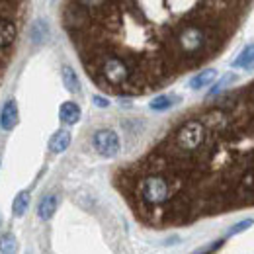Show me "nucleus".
Listing matches in <instances>:
<instances>
[{"label":"nucleus","mask_w":254,"mask_h":254,"mask_svg":"<svg viewBox=\"0 0 254 254\" xmlns=\"http://www.w3.org/2000/svg\"><path fill=\"white\" fill-rule=\"evenodd\" d=\"M203 2H68L64 28L96 84L112 94L157 90L193 68L186 30Z\"/></svg>","instance_id":"nucleus-1"},{"label":"nucleus","mask_w":254,"mask_h":254,"mask_svg":"<svg viewBox=\"0 0 254 254\" xmlns=\"http://www.w3.org/2000/svg\"><path fill=\"white\" fill-rule=\"evenodd\" d=\"M26 2L0 0V84L18 47L20 26L26 18Z\"/></svg>","instance_id":"nucleus-2"},{"label":"nucleus","mask_w":254,"mask_h":254,"mask_svg":"<svg viewBox=\"0 0 254 254\" xmlns=\"http://www.w3.org/2000/svg\"><path fill=\"white\" fill-rule=\"evenodd\" d=\"M92 147L98 155L112 159L120 153V135L114 129H98L92 137Z\"/></svg>","instance_id":"nucleus-3"},{"label":"nucleus","mask_w":254,"mask_h":254,"mask_svg":"<svg viewBox=\"0 0 254 254\" xmlns=\"http://www.w3.org/2000/svg\"><path fill=\"white\" fill-rule=\"evenodd\" d=\"M18 122H20L18 106H16L14 100H8V102L2 106V110H0V127H2L4 131H12L14 127L18 126Z\"/></svg>","instance_id":"nucleus-4"},{"label":"nucleus","mask_w":254,"mask_h":254,"mask_svg":"<svg viewBox=\"0 0 254 254\" xmlns=\"http://www.w3.org/2000/svg\"><path fill=\"white\" fill-rule=\"evenodd\" d=\"M57 203H59V199H57L55 193L43 195L41 201H39V205H37V217L41 221H49L55 215V211H57Z\"/></svg>","instance_id":"nucleus-5"},{"label":"nucleus","mask_w":254,"mask_h":254,"mask_svg":"<svg viewBox=\"0 0 254 254\" xmlns=\"http://www.w3.org/2000/svg\"><path fill=\"white\" fill-rule=\"evenodd\" d=\"M70 141H72L70 131L59 129V131H55V133L51 135V139H49V149H51L53 153H64V151L68 149Z\"/></svg>","instance_id":"nucleus-6"},{"label":"nucleus","mask_w":254,"mask_h":254,"mask_svg":"<svg viewBox=\"0 0 254 254\" xmlns=\"http://www.w3.org/2000/svg\"><path fill=\"white\" fill-rule=\"evenodd\" d=\"M59 118H61V122L66 124V126L78 124V120H80V108H78V104L64 102L63 106H61V110H59Z\"/></svg>","instance_id":"nucleus-7"},{"label":"nucleus","mask_w":254,"mask_h":254,"mask_svg":"<svg viewBox=\"0 0 254 254\" xmlns=\"http://www.w3.org/2000/svg\"><path fill=\"white\" fill-rule=\"evenodd\" d=\"M61 76H63L64 88H66L70 94H78V92H80V80H78V76H76V72H74L72 66L64 64L63 68H61Z\"/></svg>","instance_id":"nucleus-8"},{"label":"nucleus","mask_w":254,"mask_h":254,"mask_svg":"<svg viewBox=\"0 0 254 254\" xmlns=\"http://www.w3.org/2000/svg\"><path fill=\"white\" fill-rule=\"evenodd\" d=\"M215 78H217V70H215V68H205V70L197 72V74L191 78L190 86L193 90H199V88H205L207 84H211Z\"/></svg>","instance_id":"nucleus-9"},{"label":"nucleus","mask_w":254,"mask_h":254,"mask_svg":"<svg viewBox=\"0 0 254 254\" xmlns=\"http://www.w3.org/2000/svg\"><path fill=\"white\" fill-rule=\"evenodd\" d=\"M233 66H235V68H247V70L254 68V43L247 45V47L241 51V55L233 61Z\"/></svg>","instance_id":"nucleus-10"},{"label":"nucleus","mask_w":254,"mask_h":254,"mask_svg":"<svg viewBox=\"0 0 254 254\" xmlns=\"http://www.w3.org/2000/svg\"><path fill=\"white\" fill-rule=\"evenodd\" d=\"M30 199H32L30 191H28V190L20 191V193L14 197V203H12V213H14L16 217L26 215V211H28V207H30Z\"/></svg>","instance_id":"nucleus-11"},{"label":"nucleus","mask_w":254,"mask_h":254,"mask_svg":"<svg viewBox=\"0 0 254 254\" xmlns=\"http://www.w3.org/2000/svg\"><path fill=\"white\" fill-rule=\"evenodd\" d=\"M178 100H180L178 96L160 94V96H157V98H153L149 106H151V110H155V112H164V110H170Z\"/></svg>","instance_id":"nucleus-12"},{"label":"nucleus","mask_w":254,"mask_h":254,"mask_svg":"<svg viewBox=\"0 0 254 254\" xmlns=\"http://www.w3.org/2000/svg\"><path fill=\"white\" fill-rule=\"evenodd\" d=\"M18 253V239L12 233L0 235V254H16Z\"/></svg>","instance_id":"nucleus-13"},{"label":"nucleus","mask_w":254,"mask_h":254,"mask_svg":"<svg viewBox=\"0 0 254 254\" xmlns=\"http://www.w3.org/2000/svg\"><path fill=\"white\" fill-rule=\"evenodd\" d=\"M245 190L249 193H254V166H249L241 172L239 176V191Z\"/></svg>","instance_id":"nucleus-14"},{"label":"nucleus","mask_w":254,"mask_h":254,"mask_svg":"<svg viewBox=\"0 0 254 254\" xmlns=\"http://www.w3.org/2000/svg\"><path fill=\"white\" fill-rule=\"evenodd\" d=\"M47 35H49V28H47V22H43V20H39L35 26H33L32 30V39L35 43H43L45 39H47Z\"/></svg>","instance_id":"nucleus-15"},{"label":"nucleus","mask_w":254,"mask_h":254,"mask_svg":"<svg viewBox=\"0 0 254 254\" xmlns=\"http://www.w3.org/2000/svg\"><path fill=\"white\" fill-rule=\"evenodd\" d=\"M235 80H237V74H231V72H229L225 78H221V80H219V82H217V84L211 88V92H209V98H211V96H215V94H219V92H221V90L225 88V86H227V84H231V82H235Z\"/></svg>","instance_id":"nucleus-16"},{"label":"nucleus","mask_w":254,"mask_h":254,"mask_svg":"<svg viewBox=\"0 0 254 254\" xmlns=\"http://www.w3.org/2000/svg\"><path fill=\"white\" fill-rule=\"evenodd\" d=\"M253 219H245V221L237 223V225H233L231 229H229V233H227V237H235V235H239V233H243V231H247L249 227H253Z\"/></svg>","instance_id":"nucleus-17"},{"label":"nucleus","mask_w":254,"mask_h":254,"mask_svg":"<svg viewBox=\"0 0 254 254\" xmlns=\"http://www.w3.org/2000/svg\"><path fill=\"white\" fill-rule=\"evenodd\" d=\"M92 102H94L98 108H108V106H110L108 98H104V96H94V98H92Z\"/></svg>","instance_id":"nucleus-18"},{"label":"nucleus","mask_w":254,"mask_h":254,"mask_svg":"<svg viewBox=\"0 0 254 254\" xmlns=\"http://www.w3.org/2000/svg\"><path fill=\"white\" fill-rule=\"evenodd\" d=\"M0 223H2V219H0Z\"/></svg>","instance_id":"nucleus-19"}]
</instances>
